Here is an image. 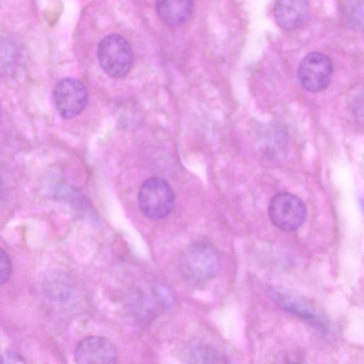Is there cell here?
<instances>
[{"label":"cell","mask_w":364,"mask_h":364,"mask_svg":"<svg viewBox=\"0 0 364 364\" xmlns=\"http://www.w3.org/2000/svg\"><path fill=\"white\" fill-rule=\"evenodd\" d=\"M220 256L216 248L205 242L187 246L181 255L179 267L183 278L194 285L212 279L220 268Z\"/></svg>","instance_id":"obj_1"},{"label":"cell","mask_w":364,"mask_h":364,"mask_svg":"<svg viewBox=\"0 0 364 364\" xmlns=\"http://www.w3.org/2000/svg\"><path fill=\"white\" fill-rule=\"evenodd\" d=\"M175 196L171 185L164 178L151 177L141 186L139 206L143 214L152 220L166 218L171 212Z\"/></svg>","instance_id":"obj_2"},{"label":"cell","mask_w":364,"mask_h":364,"mask_svg":"<svg viewBox=\"0 0 364 364\" xmlns=\"http://www.w3.org/2000/svg\"><path fill=\"white\" fill-rule=\"evenodd\" d=\"M97 57L102 70L112 77L124 76L133 63L130 44L125 38L116 33L102 38L98 46Z\"/></svg>","instance_id":"obj_3"},{"label":"cell","mask_w":364,"mask_h":364,"mask_svg":"<svg viewBox=\"0 0 364 364\" xmlns=\"http://www.w3.org/2000/svg\"><path fill=\"white\" fill-rule=\"evenodd\" d=\"M268 214L274 225L283 231L291 232L304 223L307 210L299 197L288 192H281L270 200Z\"/></svg>","instance_id":"obj_4"},{"label":"cell","mask_w":364,"mask_h":364,"mask_svg":"<svg viewBox=\"0 0 364 364\" xmlns=\"http://www.w3.org/2000/svg\"><path fill=\"white\" fill-rule=\"evenodd\" d=\"M267 295L280 309L311 323L320 331H326L327 323L324 318L316 308L301 294L284 287H272L268 289Z\"/></svg>","instance_id":"obj_5"},{"label":"cell","mask_w":364,"mask_h":364,"mask_svg":"<svg viewBox=\"0 0 364 364\" xmlns=\"http://www.w3.org/2000/svg\"><path fill=\"white\" fill-rule=\"evenodd\" d=\"M53 101L58 114L65 119H70L80 114L87 102V92L79 80L65 77L54 86Z\"/></svg>","instance_id":"obj_6"},{"label":"cell","mask_w":364,"mask_h":364,"mask_svg":"<svg viewBox=\"0 0 364 364\" xmlns=\"http://www.w3.org/2000/svg\"><path fill=\"white\" fill-rule=\"evenodd\" d=\"M333 66L330 58L323 53L312 52L306 55L298 68V77L305 90L311 92H321L331 83Z\"/></svg>","instance_id":"obj_7"},{"label":"cell","mask_w":364,"mask_h":364,"mask_svg":"<svg viewBox=\"0 0 364 364\" xmlns=\"http://www.w3.org/2000/svg\"><path fill=\"white\" fill-rule=\"evenodd\" d=\"M77 364H116L115 346L102 336H89L82 339L75 351Z\"/></svg>","instance_id":"obj_8"},{"label":"cell","mask_w":364,"mask_h":364,"mask_svg":"<svg viewBox=\"0 0 364 364\" xmlns=\"http://www.w3.org/2000/svg\"><path fill=\"white\" fill-rule=\"evenodd\" d=\"M309 1L304 0L277 1L274 4L273 13L278 24L287 30L300 27L309 15Z\"/></svg>","instance_id":"obj_9"},{"label":"cell","mask_w":364,"mask_h":364,"mask_svg":"<svg viewBox=\"0 0 364 364\" xmlns=\"http://www.w3.org/2000/svg\"><path fill=\"white\" fill-rule=\"evenodd\" d=\"M193 2L191 1H158L156 11L162 22L170 26H179L191 16Z\"/></svg>","instance_id":"obj_10"},{"label":"cell","mask_w":364,"mask_h":364,"mask_svg":"<svg viewBox=\"0 0 364 364\" xmlns=\"http://www.w3.org/2000/svg\"><path fill=\"white\" fill-rule=\"evenodd\" d=\"M189 364H225L223 355L216 349L205 344H198L190 350Z\"/></svg>","instance_id":"obj_11"},{"label":"cell","mask_w":364,"mask_h":364,"mask_svg":"<svg viewBox=\"0 0 364 364\" xmlns=\"http://www.w3.org/2000/svg\"><path fill=\"white\" fill-rule=\"evenodd\" d=\"M60 276L56 273H50L45 277L43 288L46 294L50 298L62 299L68 294V285Z\"/></svg>","instance_id":"obj_12"},{"label":"cell","mask_w":364,"mask_h":364,"mask_svg":"<svg viewBox=\"0 0 364 364\" xmlns=\"http://www.w3.org/2000/svg\"><path fill=\"white\" fill-rule=\"evenodd\" d=\"M343 14L352 28L363 30V1H346L343 4Z\"/></svg>","instance_id":"obj_13"},{"label":"cell","mask_w":364,"mask_h":364,"mask_svg":"<svg viewBox=\"0 0 364 364\" xmlns=\"http://www.w3.org/2000/svg\"><path fill=\"white\" fill-rule=\"evenodd\" d=\"M12 272V264L7 252L0 247V286L9 279Z\"/></svg>","instance_id":"obj_14"},{"label":"cell","mask_w":364,"mask_h":364,"mask_svg":"<svg viewBox=\"0 0 364 364\" xmlns=\"http://www.w3.org/2000/svg\"><path fill=\"white\" fill-rule=\"evenodd\" d=\"M0 364H27L25 360L19 354L6 351L0 353Z\"/></svg>","instance_id":"obj_15"},{"label":"cell","mask_w":364,"mask_h":364,"mask_svg":"<svg viewBox=\"0 0 364 364\" xmlns=\"http://www.w3.org/2000/svg\"><path fill=\"white\" fill-rule=\"evenodd\" d=\"M284 364H300V363H296V362H288V363H285Z\"/></svg>","instance_id":"obj_16"}]
</instances>
